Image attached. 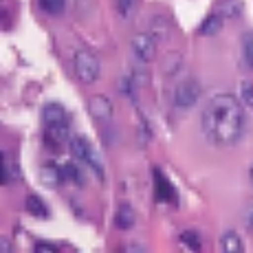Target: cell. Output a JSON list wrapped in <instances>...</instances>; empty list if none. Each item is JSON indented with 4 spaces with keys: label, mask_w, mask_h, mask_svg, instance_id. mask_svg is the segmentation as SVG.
<instances>
[{
    "label": "cell",
    "mask_w": 253,
    "mask_h": 253,
    "mask_svg": "<svg viewBox=\"0 0 253 253\" xmlns=\"http://www.w3.org/2000/svg\"><path fill=\"white\" fill-rule=\"evenodd\" d=\"M242 101L229 92H218L203 110V132L216 145H236L245 134V108Z\"/></svg>",
    "instance_id": "1"
},
{
    "label": "cell",
    "mask_w": 253,
    "mask_h": 253,
    "mask_svg": "<svg viewBox=\"0 0 253 253\" xmlns=\"http://www.w3.org/2000/svg\"><path fill=\"white\" fill-rule=\"evenodd\" d=\"M73 66H75L77 80L84 82V84H92V82H97V80H99V75H101L99 60H97L92 53H86V51L75 53Z\"/></svg>",
    "instance_id": "2"
},
{
    "label": "cell",
    "mask_w": 253,
    "mask_h": 253,
    "mask_svg": "<svg viewBox=\"0 0 253 253\" xmlns=\"http://www.w3.org/2000/svg\"><path fill=\"white\" fill-rule=\"evenodd\" d=\"M201 99V84L196 80H185L174 88V106L176 108H192Z\"/></svg>",
    "instance_id": "3"
},
{
    "label": "cell",
    "mask_w": 253,
    "mask_h": 253,
    "mask_svg": "<svg viewBox=\"0 0 253 253\" xmlns=\"http://www.w3.org/2000/svg\"><path fill=\"white\" fill-rule=\"evenodd\" d=\"M88 113H90V117L95 121L104 124V121L113 119L115 106H113V101H110L106 95H92L90 101H88Z\"/></svg>",
    "instance_id": "4"
},
{
    "label": "cell",
    "mask_w": 253,
    "mask_h": 253,
    "mask_svg": "<svg viewBox=\"0 0 253 253\" xmlns=\"http://www.w3.org/2000/svg\"><path fill=\"white\" fill-rule=\"evenodd\" d=\"M132 51L141 62H152L157 57V40L148 33H139L132 40Z\"/></svg>",
    "instance_id": "5"
},
{
    "label": "cell",
    "mask_w": 253,
    "mask_h": 253,
    "mask_svg": "<svg viewBox=\"0 0 253 253\" xmlns=\"http://www.w3.org/2000/svg\"><path fill=\"white\" fill-rule=\"evenodd\" d=\"M154 187H157V198L163 203H176V189L172 187V183L163 176L161 169L154 168Z\"/></svg>",
    "instance_id": "6"
},
{
    "label": "cell",
    "mask_w": 253,
    "mask_h": 253,
    "mask_svg": "<svg viewBox=\"0 0 253 253\" xmlns=\"http://www.w3.org/2000/svg\"><path fill=\"white\" fill-rule=\"evenodd\" d=\"M69 137H71L69 124L48 126V128H46V134H44V141H46V145H51L53 150H60V148H64V143L69 141Z\"/></svg>",
    "instance_id": "7"
},
{
    "label": "cell",
    "mask_w": 253,
    "mask_h": 253,
    "mask_svg": "<svg viewBox=\"0 0 253 253\" xmlns=\"http://www.w3.org/2000/svg\"><path fill=\"white\" fill-rule=\"evenodd\" d=\"M42 119H44V126H62L69 124V115H66V108L60 104H46L44 110H42Z\"/></svg>",
    "instance_id": "8"
},
{
    "label": "cell",
    "mask_w": 253,
    "mask_h": 253,
    "mask_svg": "<svg viewBox=\"0 0 253 253\" xmlns=\"http://www.w3.org/2000/svg\"><path fill=\"white\" fill-rule=\"evenodd\" d=\"M40 181H42V185H46V187H57V185H62L66 178H64L62 168L48 163V165H42L40 168Z\"/></svg>",
    "instance_id": "9"
},
{
    "label": "cell",
    "mask_w": 253,
    "mask_h": 253,
    "mask_svg": "<svg viewBox=\"0 0 253 253\" xmlns=\"http://www.w3.org/2000/svg\"><path fill=\"white\" fill-rule=\"evenodd\" d=\"M115 222L121 231H128V229H132L134 222H137V213H134V209L130 207L128 203H124V205H119V209H117Z\"/></svg>",
    "instance_id": "10"
},
{
    "label": "cell",
    "mask_w": 253,
    "mask_h": 253,
    "mask_svg": "<svg viewBox=\"0 0 253 253\" xmlns=\"http://www.w3.org/2000/svg\"><path fill=\"white\" fill-rule=\"evenodd\" d=\"M69 145H71V154H73V159H75V161H80V163H84V161H86L88 152L92 150L90 141L86 139V137H73V139L69 141Z\"/></svg>",
    "instance_id": "11"
},
{
    "label": "cell",
    "mask_w": 253,
    "mask_h": 253,
    "mask_svg": "<svg viewBox=\"0 0 253 253\" xmlns=\"http://www.w3.org/2000/svg\"><path fill=\"white\" fill-rule=\"evenodd\" d=\"M222 27H225L222 18L218 16V13H211V16H207L201 27H198V33H201V36H207V38H213L222 31Z\"/></svg>",
    "instance_id": "12"
},
{
    "label": "cell",
    "mask_w": 253,
    "mask_h": 253,
    "mask_svg": "<svg viewBox=\"0 0 253 253\" xmlns=\"http://www.w3.org/2000/svg\"><path fill=\"white\" fill-rule=\"evenodd\" d=\"M220 251H225V253H242V251H245L240 233H236V231L222 233V238H220Z\"/></svg>",
    "instance_id": "13"
},
{
    "label": "cell",
    "mask_w": 253,
    "mask_h": 253,
    "mask_svg": "<svg viewBox=\"0 0 253 253\" xmlns=\"http://www.w3.org/2000/svg\"><path fill=\"white\" fill-rule=\"evenodd\" d=\"M22 172L20 168H18V163L13 161V159H9V154H2V183H16L20 181Z\"/></svg>",
    "instance_id": "14"
},
{
    "label": "cell",
    "mask_w": 253,
    "mask_h": 253,
    "mask_svg": "<svg viewBox=\"0 0 253 253\" xmlns=\"http://www.w3.org/2000/svg\"><path fill=\"white\" fill-rule=\"evenodd\" d=\"M216 9L222 13V18H238L245 9V0H220Z\"/></svg>",
    "instance_id": "15"
},
{
    "label": "cell",
    "mask_w": 253,
    "mask_h": 253,
    "mask_svg": "<svg viewBox=\"0 0 253 253\" xmlns=\"http://www.w3.org/2000/svg\"><path fill=\"white\" fill-rule=\"evenodd\" d=\"M27 211L36 218H48V207L38 194H29L27 196Z\"/></svg>",
    "instance_id": "16"
},
{
    "label": "cell",
    "mask_w": 253,
    "mask_h": 253,
    "mask_svg": "<svg viewBox=\"0 0 253 253\" xmlns=\"http://www.w3.org/2000/svg\"><path fill=\"white\" fill-rule=\"evenodd\" d=\"M242 57H245V64L249 66V71H253V29L242 36Z\"/></svg>",
    "instance_id": "17"
},
{
    "label": "cell",
    "mask_w": 253,
    "mask_h": 253,
    "mask_svg": "<svg viewBox=\"0 0 253 253\" xmlns=\"http://www.w3.org/2000/svg\"><path fill=\"white\" fill-rule=\"evenodd\" d=\"M181 245L185 249H192V251H201L203 242H201V236H198L194 229H187L181 233Z\"/></svg>",
    "instance_id": "18"
},
{
    "label": "cell",
    "mask_w": 253,
    "mask_h": 253,
    "mask_svg": "<svg viewBox=\"0 0 253 253\" xmlns=\"http://www.w3.org/2000/svg\"><path fill=\"white\" fill-rule=\"evenodd\" d=\"M62 172H64L66 181H73L75 185H84V172L75 163H64L62 165Z\"/></svg>",
    "instance_id": "19"
},
{
    "label": "cell",
    "mask_w": 253,
    "mask_h": 253,
    "mask_svg": "<svg viewBox=\"0 0 253 253\" xmlns=\"http://www.w3.org/2000/svg\"><path fill=\"white\" fill-rule=\"evenodd\" d=\"M40 2V9L46 13H51V16H57V13L64 11L66 7V0H38Z\"/></svg>",
    "instance_id": "20"
},
{
    "label": "cell",
    "mask_w": 253,
    "mask_h": 253,
    "mask_svg": "<svg viewBox=\"0 0 253 253\" xmlns=\"http://www.w3.org/2000/svg\"><path fill=\"white\" fill-rule=\"evenodd\" d=\"M240 99L245 106H249V108L253 110V84H249V82H242L240 86Z\"/></svg>",
    "instance_id": "21"
},
{
    "label": "cell",
    "mask_w": 253,
    "mask_h": 253,
    "mask_svg": "<svg viewBox=\"0 0 253 253\" xmlns=\"http://www.w3.org/2000/svg\"><path fill=\"white\" fill-rule=\"evenodd\" d=\"M134 4H137V0H117V9L124 18H128L134 11Z\"/></svg>",
    "instance_id": "22"
},
{
    "label": "cell",
    "mask_w": 253,
    "mask_h": 253,
    "mask_svg": "<svg viewBox=\"0 0 253 253\" xmlns=\"http://www.w3.org/2000/svg\"><path fill=\"white\" fill-rule=\"evenodd\" d=\"M245 225L249 231H253V201H249L245 207Z\"/></svg>",
    "instance_id": "23"
},
{
    "label": "cell",
    "mask_w": 253,
    "mask_h": 253,
    "mask_svg": "<svg viewBox=\"0 0 253 253\" xmlns=\"http://www.w3.org/2000/svg\"><path fill=\"white\" fill-rule=\"evenodd\" d=\"M121 92H126V95H130L134 99V88H132V82L128 80V77H124L121 80Z\"/></svg>",
    "instance_id": "24"
},
{
    "label": "cell",
    "mask_w": 253,
    "mask_h": 253,
    "mask_svg": "<svg viewBox=\"0 0 253 253\" xmlns=\"http://www.w3.org/2000/svg\"><path fill=\"white\" fill-rule=\"evenodd\" d=\"M53 251H57V247L48 245V242H38L36 245V253H53Z\"/></svg>",
    "instance_id": "25"
},
{
    "label": "cell",
    "mask_w": 253,
    "mask_h": 253,
    "mask_svg": "<svg viewBox=\"0 0 253 253\" xmlns=\"http://www.w3.org/2000/svg\"><path fill=\"white\" fill-rule=\"evenodd\" d=\"M0 245H2V247H0V251H2V253H9V249H11V247H9V240H7V238H2V242H0Z\"/></svg>",
    "instance_id": "26"
},
{
    "label": "cell",
    "mask_w": 253,
    "mask_h": 253,
    "mask_svg": "<svg viewBox=\"0 0 253 253\" xmlns=\"http://www.w3.org/2000/svg\"><path fill=\"white\" fill-rule=\"evenodd\" d=\"M249 181H251V185H253V163H251V168H249Z\"/></svg>",
    "instance_id": "27"
}]
</instances>
